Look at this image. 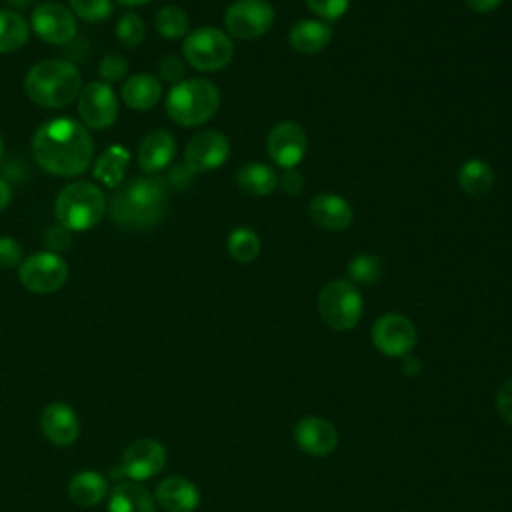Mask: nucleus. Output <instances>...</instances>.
<instances>
[{
    "mask_svg": "<svg viewBox=\"0 0 512 512\" xmlns=\"http://www.w3.org/2000/svg\"><path fill=\"white\" fill-rule=\"evenodd\" d=\"M332 28L324 20H300L288 32L290 46L300 54H316L330 44Z\"/></svg>",
    "mask_w": 512,
    "mask_h": 512,
    "instance_id": "nucleus-22",
    "label": "nucleus"
},
{
    "mask_svg": "<svg viewBox=\"0 0 512 512\" xmlns=\"http://www.w3.org/2000/svg\"><path fill=\"white\" fill-rule=\"evenodd\" d=\"M166 464V448L154 438H138L122 452L118 470L122 476L140 482L156 476Z\"/></svg>",
    "mask_w": 512,
    "mask_h": 512,
    "instance_id": "nucleus-12",
    "label": "nucleus"
},
{
    "mask_svg": "<svg viewBox=\"0 0 512 512\" xmlns=\"http://www.w3.org/2000/svg\"><path fill=\"white\" fill-rule=\"evenodd\" d=\"M158 74L162 80L178 84L180 80H184V62L172 54H166L158 62Z\"/></svg>",
    "mask_w": 512,
    "mask_h": 512,
    "instance_id": "nucleus-37",
    "label": "nucleus"
},
{
    "mask_svg": "<svg viewBox=\"0 0 512 512\" xmlns=\"http://www.w3.org/2000/svg\"><path fill=\"white\" fill-rule=\"evenodd\" d=\"M170 178H172L174 186H186L190 182V178H192V172L186 168V164L184 166H176Z\"/></svg>",
    "mask_w": 512,
    "mask_h": 512,
    "instance_id": "nucleus-43",
    "label": "nucleus"
},
{
    "mask_svg": "<svg viewBox=\"0 0 512 512\" xmlns=\"http://www.w3.org/2000/svg\"><path fill=\"white\" fill-rule=\"evenodd\" d=\"M40 428L44 438L54 446H70L80 436V422L76 412L62 402L48 404L42 410Z\"/></svg>",
    "mask_w": 512,
    "mask_h": 512,
    "instance_id": "nucleus-17",
    "label": "nucleus"
},
{
    "mask_svg": "<svg viewBox=\"0 0 512 512\" xmlns=\"http://www.w3.org/2000/svg\"><path fill=\"white\" fill-rule=\"evenodd\" d=\"M464 2H466V6H468L472 12L488 14V12L496 10L502 0H464Z\"/></svg>",
    "mask_w": 512,
    "mask_h": 512,
    "instance_id": "nucleus-41",
    "label": "nucleus"
},
{
    "mask_svg": "<svg viewBox=\"0 0 512 512\" xmlns=\"http://www.w3.org/2000/svg\"><path fill=\"white\" fill-rule=\"evenodd\" d=\"M372 344L378 352H382L388 358H404L408 356L418 340V332L414 322L396 312L382 314L370 330Z\"/></svg>",
    "mask_w": 512,
    "mask_h": 512,
    "instance_id": "nucleus-10",
    "label": "nucleus"
},
{
    "mask_svg": "<svg viewBox=\"0 0 512 512\" xmlns=\"http://www.w3.org/2000/svg\"><path fill=\"white\" fill-rule=\"evenodd\" d=\"M12 200V188L6 180L0 178V210H4Z\"/></svg>",
    "mask_w": 512,
    "mask_h": 512,
    "instance_id": "nucleus-44",
    "label": "nucleus"
},
{
    "mask_svg": "<svg viewBox=\"0 0 512 512\" xmlns=\"http://www.w3.org/2000/svg\"><path fill=\"white\" fill-rule=\"evenodd\" d=\"M108 512H156V500L138 482H120L110 492Z\"/></svg>",
    "mask_w": 512,
    "mask_h": 512,
    "instance_id": "nucleus-23",
    "label": "nucleus"
},
{
    "mask_svg": "<svg viewBox=\"0 0 512 512\" xmlns=\"http://www.w3.org/2000/svg\"><path fill=\"white\" fill-rule=\"evenodd\" d=\"M26 96L42 108H64L82 90V76L68 60H42L24 78Z\"/></svg>",
    "mask_w": 512,
    "mask_h": 512,
    "instance_id": "nucleus-3",
    "label": "nucleus"
},
{
    "mask_svg": "<svg viewBox=\"0 0 512 512\" xmlns=\"http://www.w3.org/2000/svg\"><path fill=\"white\" fill-rule=\"evenodd\" d=\"M24 260V250L12 236H0V268H16Z\"/></svg>",
    "mask_w": 512,
    "mask_h": 512,
    "instance_id": "nucleus-36",
    "label": "nucleus"
},
{
    "mask_svg": "<svg viewBox=\"0 0 512 512\" xmlns=\"http://www.w3.org/2000/svg\"><path fill=\"white\" fill-rule=\"evenodd\" d=\"M274 24V8L266 0H236L226 8L224 28L230 38L256 40Z\"/></svg>",
    "mask_w": 512,
    "mask_h": 512,
    "instance_id": "nucleus-8",
    "label": "nucleus"
},
{
    "mask_svg": "<svg viewBox=\"0 0 512 512\" xmlns=\"http://www.w3.org/2000/svg\"><path fill=\"white\" fill-rule=\"evenodd\" d=\"M68 494L74 504L82 508L96 506L108 494V480L104 474L94 470H84L72 476L68 484Z\"/></svg>",
    "mask_w": 512,
    "mask_h": 512,
    "instance_id": "nucleus-24",
    "label": "nucleus"
},
{
    "mask_svg": "<svg viewBox=\"0 0 512 512\" xmlns=\"http://www.w3.org/2000/svg\"><path fill=\"white\" fill-rule=\"evenodd\" d=\"M12 6H18V8H24V6H28L32 0H8Z\"/></svg>",
    "mask_w": 512,
    "mask_h": 512,
    "instance_id": "nucleus-46",
    "label": "nucleus"
},
{
    "mask_svg": "<svg viewBox=\"0 0 512 512\" xmlns=\"http://www.w3.org/2000/svg\"><path fill=\"white\" fill-rule=\"evenodd\" d=\"M98 72H100V76H102V80H104L106 84L118 82V80H122V78L128 74V62H126V58H124L122 54L112 52V54H106V56L100 60Z\"/></svg>",
    "mask_w": 512,
    "mask_h": 512,
    "instance_id": "nucleus-34",
    "label": "nucleus"
},
{
    "mask_svg": "<svg viewBox=\"0 0 512 512\" xmlns=\"http://www.w3.org/2000/svg\"><path fill=\"white\" fill-rule=\"evenodd\" d=\"M362 296L348 280L328 282L318 296V312L330 328L344 332L352 330L362 318Z\"/></svg>",
    "mask_w": 512,
    "mask_h": 512,
    "instance_id": "nucleus-7",
    "label": "nucleus"
},
{
    "mask_svg": "<svg viewBox=\"0 0 512 512\" xmlns=\"http://www.w3.org/2000/svg\"><path fill=\"white\" fill-rule=\"evenodd\" d=\"M128 162H130V154L124 146L120 144H114V146H108L98 158H96V164H94V178L108 186V188H118L122 182H124V176H126V168H128Z\"/></svg>",
    "mask_w": 512,
    "mask_h": 512,
    "instance_id": "nucleus-25",
    "label": "nucleus"
},
{
    "mask_svg": "<svg viewBox=\"0 0 512 512\" xmlns=\"http://www.w3.org/2000/svg\"><path fill=\"white\" fill-rule=\"evenodd\" d=\"M18 278L22 286L30 292L50 294L64 286L68 278V264L56 252H36L22 260V264L18 266Z\"/></svg>",
    "mask_w": 512,
    "mask_h": 512,
    "instance_id": "nucleus-9",
    "label": "nucleus"
},
{
    "mask_svg": "<svg viewBox=\"0 0 512 512\" xmlns=\"http://www.w3.org/2000/svg\"><path fill=\"white\" fill-rule=\"evenodd\" d=\"M236 182L250 196H268L278 186V174L268 164L250 162L238 170Z\"/></svg>",
    "mask_w": 512,
    "mask_h": 512,
    "instance_id": "nucleus-26",
    "label": "nucleus"
},
{
    "mask_svg": "<svg viewBox=\"0 0 512 512\" xmlns=\"http://www.w3.org/2000/svg\"><path fill=\"white\" fill-rule=\"evenodd\" d=\"M402 374L404 376L420 374V360L416 356H412V354L404 356V360H402Z\"/></svg>",
    "mask_w": 512,
    "mask_h": 512,
    "instance_id": "nucleus-42",
    "label": "nucleus"
},
{
    "mask_svg": "<svg viewBox=\"0 0 512 512\" xmlns=\"http://www.w3.org/2000/svg\"><path fill=\"white\" fill-rule=\"evenodd\" d=\"M168 212V192L156 176H136L122 182L112 198L110 216L126 230H146L162 222Z\"/></svg>",
    "mask_w": 512,
    "mask_h": 512,
    "instance_id": "nucleus-2",
    "label": "nucleus"
},
{
    "mask_svg": "<svg viewBox=\"0 0 512 512\" xmlns=\"http://www.w3.org/2000/svg\"><path fill=\"white\" fill-rule=\"evenodd\" d=\"M106 212L104 192L86 180L64 186L54 202V214L58 224L70 232H84L94 228Z\"/></svg>",
    "mask_w": 512,
    "mask_h": 512,
    "instance_id": "nucleus-5",
    "label": "nucleus"
},
{
    "mask_svg": "<svg viewBox=\"0 0 512 512\" xmlns=\"http://www.w3.org/2000/svg\"><path fill=\"white\" fill-rule=\"evenodd\" d=\"M226 246H228V254L240 264H248L256 260V256L260 254V238L252 228H246V226L234 228L228 234Z\"/></svg>",
    "mask_w": 512,
    "mask_h": 512,
    "instance_id": "nucleus-30",
    "label": "nucleus"
},
{
    "mask_svg": "<svg viewBox=\"0 0 512 512\" xmlns=\"http://www.w3.org/2000/svg\"><path fill=\"white\" fill-rule=\"evenodd\" d=\"M306 148H308L306 132L296 122L276 124L266 138L268 156L276 166L284 170L298 166L306 154Z\"/></svg>",
    "mask_w": 512,
    "mask_h": 512,
    "instance_id": "nucleus-15",
    "label": "nucleus"
},
{
    "mask_svg": "<svg viewBox=\"0 0 512 512\" xmlns=\"http://www.w3.org/2000/svg\"><path fill=\"white\" fill-rule=\"evenodd\" d=\"M308 216L316 226L332 232L348 228L354 218L350 204L342 196L330 192L312 198V202L308 204Z\"/></svg>",
    "mask_w": 512,
    "mask_h": 512,
    "instance_id": "nucleus-20",
    "label": "nucleus"
},
{
    "mask_svg": "<svg viewBox=\"0 0 512 512\" xmlns=\"http://www.w3.org/2000/svg\"><path fill=\"white\" fill-rule=\"evenodd\" d=\"M32 154L44 172L72 178L90 168L94 142L84 124L72 118H52L36 130Z\"/></svg>",
    "mask_w": 512,
    "mask_h": 512,
    "instance_id": "nucleus-1",
    "label": "nucleus"
},
{
    "mask_svg": "<svg viewBox=\"0 0 512 512\" xmlns=\"http://www.w3.org/2000/svg\"><path fill=\"white\" fill-rule=\"evenodd\" d=\"M220 106L218 88L204 78H188L174 84L166 96L168 116L186 128L208 122Z\"/></svg>",
    "mask_w": 512,
    "mask_h": 512,
    "instance_id": "nucleus-4",
    "label": "nucleus"
},
{
    "mask_svg": "<svg viewBox=\"0 0 512 512\" xmlns=\"http://www.w3.org/2000/svg\"><path fill=\"white\" fill-rule=\"evenodd\" d=\"M304 4L322 20H336L346 14L350 0H304Z\"/></svg>",
    "mask_w": 512,
    "mask_h": 512,
    "instance_id": "nucleus-35",
    "label": "nucleus"
},
{
    "mask_svg": "<svg viewBox=\"0 0 512 512\" xmlns=\"http://www.w3.org/2000/svg\"><path fill=\"white\" fill-rule=\"evenodd\" d=\"M278 184H280V188H282L286 194L296 196V194H300L302 188H304V178H302V174H300L296 168H286V170L280 174Z\"/></svg>",
    "mask_w": 512,
    "mask_h": 512,
    "instance_id": "nucleus-40",
    "label": "nucleus"
},
{
    "mask_svg": "<svg viewBox=\"0 0 512 512\" xmlns=\"http://www.w3.org/2000/svg\"><path fill=\"white\" fill-rule=\"evenodd\" d=\"M118 4H122V6H128V8H132V6H142V4H148V2H152V0H116Z\"/></svg>",
    "mask_w": 512,
    "mask_h": 512,
    "instance_id": "nucleus-45",
    "label": "nucleus"
},
{
    "mask_svg": "<svg viewBox=\"0 0 512 512\" xmlns=\"http://www.w3.org/2000/svg\"><path fill=\"white\" fill-rule=\"evenodd\" d=\"M294 440L298 448L310 456L322 458L336 450L338 432L332 422L320 416H304L294 426Z\"/></svg>",
    "mask_w": 512,
    "mask_h": 512,
    "instance_id": "nucleus-16",
    "label": "nucleus"
},
{
    "mask_svg": "<svg viewBox=\"0 0 512 512\" xmlns=\"http://www.w3.org/2000/svg\"><path fill=\"white\" fill-rule=\"evenodd\" d=\"M154 500L166 512H194L200 504V490L186 476H168L156 486Z\"/></svg>",
    "mask_w": 512,
    "mask_h": 512,
    "instance_id": "nucleus-18",
    "label": "nucleus"
},
{
    "mask_svg": "<svg viewBox=\"0 0 512 512\" xmlns=\"http://www.w3.org/2000/svg\"><path fill=\"white\" fill-rule=\"evenodd\" d=\"M70 230L68 228H64L62 224H56V226H52L50 230H46V234H44V244H46V248H50V252H54V250H64L68 244H70Z\"/></svg>",
    "mask_w": 512,
    "mask_h": 512,
    "instance_id": "nucleus-38",
    "label": "nucleus"
},
{
    "mask_svg": "<svg viewBox=\"0 0 512 512\" xmlns=\"http://www.w3.org/2000/svg\"><path fill=\"white\" fill-rule=\"evenodd\" d=\"M182 54L194 70L216 72L232 62L234 42L224 30L204 26L186 34Z\"/></svg>",
    "mask_w": 512,
    "mask_h": 512,
    "instance_id": "nucleus-6",
    "label": "nucleus"
},
{
    "mask_svg": "<svg viewBox=\"0 0 512 512\" xmlns=\"http://www.w3.org/2000/svg\"><path fill=\"white\" fill-rule=\"evenodd\" d=\"M144 36H146V26L142 22V18L134 12H126L118 24H116V38L122 46H128V48H136L144 42Z\"/></svg>",
    "mask_w": 512,
    "mask_h": 512,
    "instance_id": "nucleus-32",
    "label": "nucleus"
},
{
    "mask_svg": "<svg viewBox=\"0 0 512 512\" xmlns=\"http://www.w3.org/2000/svg\"><path fill=\"white\" fill-rule=\"evenodd\" d=\"M230 154L228 138L218 130H204L192 136L184 150V164L194 172H210L220 168Z\"/></svg>",
    "mask_w": 512,
    "mask_h": 512,
    "instance_id": "nucleus-14",
    "label": "nucleus"
},
{
    "mask_svg": "<svg viewBox=\"0 0 512 512\" xmlns=\"http://www.w3.org/2000/svg\"><path fill=\"white\" fill-rule=\"evenodd\" d=\"M78 114L84 126L94 130H104L116 122L118 98L110 84L90 82L78 94Z\"/></svg>",
    "mask_w": 512,
    "mask_h": 512,
    "instance_id": "nucleus-11",
    "label": "nucleus"
},
{
    "mask_svg": "<svg viewBox=\"0 0 512 512\" xmlns=\"http://www.w3.org/2000/svg\"><path fill=\"white\" fill-rule=\"evenodd\" d=\"M70 8L84 22H102L112 14V0H70Z\"/></svg>",
    "mask_w": 512,
    "mask_h": 512,
    "instance_id": "nucleus-33",
    "label": "nucleus"
},
{
    "mask_svg": "<svg viewBox=\"0 0 512 512\" xmlns=\"http://www.w3.org/2000/svg\"><path fill=\"white\" fill-rule=\"evenodd\" d=\"M496 410L504 422L512 424V378L500 386L496 394Z\"/></svg>",
    "mask_w": 512,
    "mask_h": 512,
    "instance_id": "nucleus-39",
    "label": "nucleus"
},
{
    "mask_svg": "<svg viewBox=\"0 0 512 512\" xmlns=\"http://www.w3.org/2000/svg\"><path fill=\"white\" fill-rule=\"evenodd\" d=\"M162 98V82L154 74H132L122 86V102L132 110H150Z\"/></svg>",
    "mask_w": 512,
    "mask_h": 512,
    "instance_id": "nucleus-21",
    "label": "nucleus"
},
{
    "mask_svg": "<svg viewBox=\"0 0 512 512\" xmlns=\"http://www.w3.org/2000/svg\"><path fill=\"white\" fill-rule=\"evenodd\" d=\"M458 184L466 194L482 198L494 188V172L484 160L472 158L460 166Z\"/></svg>",
    "mask_w": 512,
    "mask_h": 512,
    "instance_id": "nucleus-27",
    "label": "nucleus"
},
{
    "mask_svg": "<svg viewBox=\"0 0 512 512\" xmlns=\"http://www.w3.org/2000/svg\"><path fill=\"white\" fill-rule=\"evenodd\" d=\"M30 26L42 42L54 46L68 44L76 36V16L70 8L56 2L36 6L30 16Z\"/></svg>",
    "mask_w": 512,
    "mask_h": 512,
    "instance_id": "nucleus-13",
    "label": "nucleus"
},
{
    "mask_svg": "<svg viewBox=\"0 0 512 512\" xmlns=\"http://www.w3.org/2000/svg\"><path fill=\"white\" fill-rule=\"evenodd\" d=\"M30 36V24L16 10H0V54L20 50Z\"/></svg>",
    "mask_w": 512,
    "mask_h": 512,
    "instance_id": "nucleus-28",
    "label": "nucleus"
},
{
    "mask_svg": "<svg viewBox=\"0 0 512 512\" xmlns=\"http://www.w3.org/2000/svg\"><path fill=\"white\" fill-rule=\"evenodd\" d=\"M176 154V140L168 130H152L138 146V166L144 174H156L170 166Z\"/></svg>",
    "mask_w": 512,
    "mask_h": 512,
    "instance_id": "nucleus-19",
    "label": "nucleus"
},
{
    "mask_svg": "<svg viewBox=\"0 0 512 512\" xmlns=\"http://www.w3.org/2000/svg\"><path fill=\"white\" fill-rule=\"evenodd\" d=\"M382 274V260L374 254H358L348 262V276L358 284H372Z\"/></svg>",
    "mask_w": 512,
    "mask_h": 512,
    "instance_id": "nucleus-31",
    "label": "nucleus"
},
{
    "mask_svg": "<svg viewBox=\"0 0 512 512\" xmlns=\"http://www.w3.org/2000/svg\"><path fill=\"white\" fill-rule=\"evenodd\" d=\"M2 152H4V142H2V136H0V158H2Z\"/></svg>",
    "mask_w": 512,
    "mask_h": 512,
    "instance_id": "nucleus-47",
    "label": "nucleus"
},
{
    "mask_svg": "<svg viewBox=\"0 0 512 512\" xmlns=\"http://www.w3.org/2000/svg\"><path fill=\"white\" fill-rule=\"evenodd\" d=\"M188 14L174 4H166L156 12L154 18V28L160 36L168 38V40H178L182 36L188 34Z\"/></svg>",
    "mask_w": 512,
    "mask_h": 512,
    "instance_id": "nucleus-29",
    "label": "nucleus"
}]
</instances>
